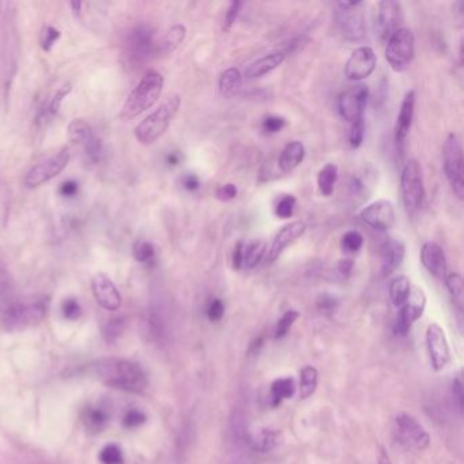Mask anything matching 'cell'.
I'll use <instances>...</instances> for the list:
<instances>
[{
  "instance_id": "cell-1",
  "label": "cell",
  "mask_w": 464,
  "mask_h": 464,
  "mask_svg": "<svg viewBox=\"0 0 464 464\" xmlns=\"http://www.w3.org/2000/svg\"><path fill=\"white\" fill-rule=\"evenodd\" d=\"M94 376L109 387L129 393H142L147 387V377L142 368L131 361L104 358L90 366Z\"/></svg>"
},
{
  "instance_id": "cell-2",
  "label": "cell",
  "mask_w": 464,
  "mask_h": 464,
  "mask_svg": "<svg viewBox=\"0 0 464 464\" xmlns=\"http://www.w3.org/2000/svg\"><path fill=\"white\" fill-rule=\"evenodd\" d=\"M162 89L164 76L155 69L147 71L130 93L126 104L122 108L120 118L126 122L133 120L144 111L150 109L158 101Z\"/></svg>"
},
{
  "instance_id": "cell-3",
  "label": "cell",
  "mask_w": 464,
  "mask_h": 464,
  "mask_svg": "<svg viewBox=\"0 0 464 464\" xmlns=\"http://www.w3.org/2000/svg\"><path fill=\"white\" fill-rule=\"evenodd\" d=\"M181 107V97L179 94L168 98L162 105H159L151 115H148L143 122L135 127V136L142 144H151L157 142L177 115Z\"/></svg>"
},
{
  "instance_id": "cell-4",
  "label": "cell",
  "mask_w": 464,
  "mask_h": 464,
  "mask_svg": "<svg viewBox=\"0 0 464 464\" xmlns=\"http://www.w3.org/2000/svg\"><path fill=\"white\" fill-rule=\"evenodd\" d=\"M0 323L5 330H15L23 323V302L18 298L14 279L0 261Z\"/></svg>"
},
{
  "instance_id": "cell-5",
  "label": "cell",
  "mask_w": 464,
  "mask_h": 464,
  "mask_svg": "<svg viewBox=\"0 0 464 464\" xmlns=\"http://www.w3.org/2000/svg\"><path fill=\"white\" fill-rule=\"evenodd\" d=\"M444 172L450 186L459 200H463V146L456 133H450L443 147Z\"/></svg>"
},
{
  "instance_id": "cell-6",
  "label": "cell",
  "mask_w": 464,
  "mask_h": 464,
  "mask_svg": "<svg viewBox=\"0 0 464 464\" xmlns=\"http://www.w3.org/2000/svg\"><path fill=\"white\" fill-rule=\"evenodd\" d=\"M400 191L406 208L415 212L422 207L425 199V186L422 169L417 159H410L400 175Z\"/></svg>"
},
{
  "instance_id": "cell-7",
  "label": "cell",
  "mask_w": 464,
  "mask_h": 464,
  "mask_svg": "<svg viewBox=\"0 0 464 464\" xmlns=\"http://www.w3.org/2000/svg\"><path fill=\"white\" fill-rule=\"evenodd\" d=\"M415 54V38L410 29L399 27L390 38L386 45V59L391 68L397 72L404 71L411 65Z\"/></svg>"
},
{
  "instance_id": "cell-8",
  "label": "cell",
  "mask_w": 464,
  "mask_h": 464,
  "mask_svg": "<svg viewBox=\"0 0 464 464\" xmlns=\"http://www.w3.org/2000/svg\"><path fill=\"white\" fill-rule=\"evenodd\" d=\"M155 32L153 26L142 22L129 33L126 51L133 65H142L155 56Z\"/></svg>"
},
{
  "instance_id": "cell-9",
  "label": "cell",
  "mask_w": 464,
  "mask_h": 464,
  "mask_svg": "<svg viewBox=\"0 0 464 464\" xmlns=\"http://www.w3.org/2000/svg\"><path fill=\"white\" fill-rule=\"evenodd\" d=\"M364 1L338 3V23L343 37L349 41H360L365 37V16L361 7Z\"/></svg>"
},
{
  "instance_id": "cell-10",
  "label": "cell",
  "mask_w": 464,
  "mask_h": 464,
  "mask_svg": "<svg viewBox=\"0 0 464 464\" xmlns=\"http://www.w3.org/2000/svg\"><path fill=\"white\" fill-rule=\"evenodd\" d=\"M68 162H69V153H68V148L65 147L58 154L34 165L26 173L23 183L27 188L40 187L44 183H48L49 180L59 176L66 169Z\"/></svg>"
},
{
  "instance_id": "cell-11",
  "label": "cell",
  "mask_w": 464,
  "mask_h": 464,
  "mask_svg": "<svg viewBox=\"0 0 464 464\" xmlns=\"http://www.w3.org/2000/svg\"><path fill=\"white\" fill-rule=\"evenodd\" d=\"M368 98H369V89L365 85H355L347 89L340 94L338 101L340 116L349 123H354L357 120L364 119Z\"/></svg>"
},
{
  "instance_id": "cell-12",
  "label": "cell",
  "mask_w": 464,
  "mask_h": 464,
  "mask_svg": "<svg viewBox=\"0 0 464 464\" xmlns=\"http://www.w3.org/2000/svg\"><path fill=\"white\" fill-rule=\"evenodd\" d=\"M397 434L399 441L408 450L423 451L429 447L430 437L418 421L407 414L397 417Z\"/></svg>"
},
{
  "instance_id": "cell-13",
  "label": "cell",
  "mask_w": 464,
  "mask_h": 464,
  "mask_svg": "<svg viewBox=\"0 0 464 464\" xmlns=\"http://www.w3.org/2000/svg\"><path fill=\"white\" fill-rule=\"evenodd\" d=\"M361 219L379 232H388L395 225V207L390 200H376L361 211Z\"/></svg>"
},
{
  "instance_id": "cell-14",
  "label": "cell",
  "mask_w": 464,
  "mask_h": 464,
  "mask_svg": "<svg viewBox=\"0 0 464 464\" xmlns=\"http://www.w3.org/2000/svg\"><path fill=\"white\" fill-rule=\"evenodd\" d=\"M425 305H426V296L423 290L419 287H412L407 301L401 305L398 322L395 326V332L401 336L407 335L412 323L422 316Z\"/></svg>"
},
{
  "instance_id": "cell-15",
  "label": "cell",
  "mask_w": 464,
  "mask_h": 464,
  "mask_svg": "<svg viewBox=\"0 0 464 464\" xmlns=\"http://www.w3.org/2000/svg\"><path fill=\"white\" fill-rule=\"evenodd\" d=\"M377 66V56L371 47H360L351 52L344 66L349 80H362L372 75Z\"/></svg>"
},
{
  "instance_id": "cell-16",
  "label": "cell",
  "mask_w": 464,
  "mask_h": 464,
  "mask_svg": "<svg viewBox=\"0 0 464 464\" xmlns=\"http://www.w3.org/2000/svg\"><path fill=\"white\" fill-rule=\"evenodd\" d=\"M426 343L432 365L436 371H443L451 362V351L444 330L439 324H430L426 331Z\"/></svg>"
},
{
  "instance_id": "cell-17",
  "label": "cell",
  "mask_w": 464,
  "mask_h": 464,
  "mask_svg": "<svg viewBox=\"0 0 464 464\" xmlns=\"http://www.w3.org/2000/svg\"><path fill=\"white\" fill-rule=\"evenodd\" d=\"M305 230L307 225L302 221H293L280 228L276 236L274 237L271 247L265 252V261L268 263H274L290 244H293L305 233Z\"/></svg>"
},
{
  "instance_id": "cell-18",
  "label": "cell",
  "mask_w": 464,
  "mask_h": 464,
  "mask_svg": "<svg viewBox=\"0 0 464 464\" xmlns=\"http://www.w3.org/2000/svg\"><path fill=\"white\" fill-rule=\"evenodd\" d=\"M91 290L96 301L107 311H118L122 307V296L112 279L100 272L91 280Z\"/></svg>"
},
{
  "instance_id": "cell-19",
  "label": "cell",
  "mask_w": 464,
  "mask_h": 464,
  "mask_svg": "<svg viewBox=\"0 0 464 464\" xmlns=\"http://www.w3.org/2000/svg\"><path fill=\"white\" fill-rule=\"evenodd\" d=\"M401 18V4L394 0L380 1L377 4L376 29L382 41H387L390 36L399 29Z\"/></svg>"
},
{
  "instance_id": "cell-20",
  "label": "cell",
  "mask_w": 464,
  "mask_h": 464,
  "mask_svg": "<svg viewBox=\"0 0 464 464\" xmlns=\"http://www.w3.org/2000/svg\"><path fill=\"white\" fill-rule=\"evenodd\" d=\"M421 263L437 279H445L448 263L444 250L434 241H428L421 248Z\"/></svg>"
},
{
  "instance_id": "cell-21",
  "label": "cell",
  "mask_w": 464,
  "mask_h": 464,
  "mask_svg": "<svg viewBox=\"0 0 464 464\" xmlns=\"http://www.w3.org/2000/svg\"><path fill=\"white\" fill-rule=\"evenodd\" d=\"M406 247L404 244L397 240L390 239L387 240L380 248V275L382 278H387L398 269L399 265L404 261Z\"/></svg>"
},
{
  "instance_id": "cell-22",
  "label": "cell",
  "mask_w": 464,
  "mask_h": 464,
  "mask_svg": "<svg viewBox=\"0 0 464 464\" xmlns=\"http://www.w3.org/2000/svg\"><path fill=\"white\" fill-rule=\"evenodd\" d=\"M414 108H415V91L408 90L400 104L395 126V139L398 143H403L410 133L411 123L414 119Z\"/></svg>"
},
{
  "instance_id": "cell-23",
  "label": "cell",
  "mask_w": 464,
  "mask_h": 464,
  "mask_svg": "<svg viewBox=\"0 0 464 464\" xmlns=\"http://www.w3.org/2000/svg\"><path fill=\"white\" fill-rule=\"evenodd\" d=\"M305 146L300 140L289 142L280 151L278 164L283 173L293 172L305 158Z\"/></svg>"
},
{
  "instance_id": "cell-24",
  "label": "cell",
  "mask_w": 464,
  "mask_h": 464,
  "mask_svg": "<svg viewBox=\"0 0 464 464\" xmlns=\"http://www.w3.org/2000/svg\"><path fill=\"white\" fill-rule=\"evenodd\" d=\"M187 36V27L181 23L172 26L164 37L155 44V56H168L173 54Z\"/></svg>"
},
{
  "instance_id": "cell-25",
  "label": "cell",
  "mask_w": 464,
  "mask_h": 464,
  "mask_svg": "<svg viewBox=\"0 0 464 464\" xmlns=\"http://www.w3.org/2000/svg\"><path fill=\"white\" fill-rule=\"evenodd\" d=\"M285 55L282 52H272L269 55H265V58L256 60L251 66L247 67L245 69V76L248 79H256L261 78L265 74H269L275 68L280 66L285 62Z\"/></svg>"
},
{
  "instance_id": "cell-26",
  "label": "cell",
  "mask_w": 464,
  "mask_h": 464,
  "mask_svg": "<svg viewBox=\"0 0 464 464\" xmlns=\"http://www.w3.org/2000/svg\"><path fill=\"white\" fill-rule=\"evenodd\" d=\"M241 85H243V75L239 68L230 67L221 72L218 86L222 97L225 98L234 97L240 91Z\"/></svg>"
},
{
  "instance_id": "cell-27",
  "label": "cell",
  "mask_w": 464,
  "mask_h": 464,
  "mask_svg": "<svg viewBox=\"0 0 464 464\" xmlns=\"http://www.w3.org/2000/svg\"><path fill=\"white\" fill-rule=\"evenodd\" d=\"M49 307V300L48 298H37L30 302H23V323L26 324H34L41 322Z\"/></svg>"
},
{
  "instance_id": "cell-28",
  "label": "cell",
  "mask_w": 464,
  "mask_h": 464,
  "mask_svg": "<svg viewBox=\"0 0 464 464\" xmlns=\"http://www.w3.org/2000/svg\"><path fill=\"white\" fill-rule=\"evenodd\" d=\"M338 180V166L335 164L324 165L318 173V186L323 197H331Z\"/></svg>"
},
{
  "instance_id": "cell-29",
  "label": "cell",
  "mask_w": 464,
  "mask_h": 464,
  "mask_svg": "<svg viewBox=\"0 0 464 464\" xmlns=\"http://www.w3.org/2000/svg\"><path fill=\"white\" fill-rule=\"evenodd\" d=\"M68 136L72 143L83 146L94 137L90 124L82 119H75L68 124Z\"/></svg>"
},
{
  "instance_id": "cell-30",
  "label": "cell",
  "mask_w": 464,
  "mask_h": 464,
  "mask_svg": "<svg viewBox=\"0 0 464 464\" xmlns=\"http://www.w3.org/2000/svg\"><path fill=\"white\" fill-rule=\"evenodd\" d=\"M319 373L313 366H305L300 372V398L308 399L316 391Z\"/></svg>"
},
{
  "instance_id": "cell-31",
  "label": "cell",
  "mask_w": 464,
  "mask_h": 464,
  "mask_svg": "<svg viewBox=\"0 0 464 464\" xmlns=\"http://www.w3.org/2000/svg\"><path fill=\"white\" fill-rule=\"evenodd\" d=\"M411 291V282L407 276L400 275L398 278H395L391 285H390V297L393 300V304L395 307H401Z\"/></svg>"
},
{
  "instance_id": "cell-32",
  "label": "cell",
  "mask_w": 464,
  "mask_h": 464,
  "mask_svg": "<svg viewBox=\"0 0 464 464\" xmlns=\"http://www.w3.org/2000/svg\"><path fill=\"white\" fill-rule=\"evenodd\" d=\"M296 393L294 380L291 377L278 379L271 386V398L274 406H278L283 399L291 398Z\"/></svg>"
},
{
  "instance_id": "cell-33",
  "label": "cell",
  "mask_w": 464,
  "mask_h": 464,
  "mask_svg": "<svg viewBox=\"0 0 464 464\" xmlns=\"http://www.w3.org/2000/svg\"><path fill=\"white\" fill-rule=\"evenodd\" d=\"M267 248L265 243L262 241H254L250 244H244V259H243V268H254L262 262L265 258Z\"/></svg>"
},
{
  "instance_id": "cell-34",
  "label": "cell",
  "mask_w": 464,
  "mask_h": 464,
  "mask_svg": "<svg viewBox=\"0 0 464 464\" xmlns=\"http://www.w3.org/2000/svg\"><path fill=\"white\" fill-rule=\"evenodd\" d=\"M445 285L454 304L462 311L464 307L463 278L459 272H451L445 276Z\"/></svg>"
},
{
  "instance_id": "cell-35",
  "label": "cell",
  "mask_w": 464,
  "mask_h": 464,
  "mask_svg": "<svg viewBox=\"0 0 464 464\" xmlns=\"http://www.w3.org/2000/svg\"><path fill=\"white\" fill-rule=\"evenodd\" d=\"M127 329V318L119 316L108 320V323L102 329V336L108 343L116 342Z\"/></svg>"
},
{
  "instance_id": "cell-36",
  "label": "cell",
  "mask_w": 464,
  "mask_h": 464,
  "mask_svg": "<svg viewBox=\"0 0 464 464\" xmlns=\"http://www.w3.org/2000/svg\"><path fill=\"white\" fill-rule=\"evenodd\" d=\"M133 258L139 263H150L155 258V247L146 240H139L133 244Z\"/></svg>"
},
{
  "instance_id": "cell-37",
  "label": "cell",
  "mask_w": 464,
  "mask_h": 464,
  "mask_svg": "<svg viewBox=\"0 0 464 464\" xmlns=\"http://www.w3.org/2000/svg\"><path fill=\"white\" fill-rule=\"evenodd\" d=\"M364 245V236L358 230H349L343 234L340 247L344 254H357Z\"/></svg>"
},
{
  "instance_id": "cell-38",
  "label": "cell",
  "mask_w": 464,
  "mask_h": 464,
  "mask_svg": "<svg viewBox=\"0 0 464 464\" xmlns=\"http://www.w3.org/2000/svg\"><path fill=\"white\" fill-rule=\"evenodd\" d=\"M278 443V433L272 432L269 429H263L255 439H254V447L256 451L265 454L271 451Z\"/></svg>"
},
{
  "instance_id": "cell-39",
  "label": "cell",
  "mask_w": 464,
  "mask_h": 464,
  "mask_svg": "<svg viewBox=\"0 0 464 464\" xmlns=\"http://www.w3.org/2000/svg\"><path fill=\"white\" fill-rule=\"evenodd\" d=\"M300 318V313L297 311H287L278 322L275 329V339H282L287 335L291 326L296 323V320Z\"/></svg>"
},
{
  "instance_id": "cell-40",
  "label": "cell",
  "mask_w": 464,
  "mask_h": 464,
  "mask_svg": "<svg viewBox=\"0 0 464 464\" xmlns=\"http://www.w3.org/2000/svg\"><path fill=\"white\" fill-rule=\"evenodd\" d=\"M100 461L102 464H123L124 458L122 450L116 444H109L107 445L101 454H100Z\"/></svg>"
},
{
  "instance_id": "cell-41",
  "label": "cell",
  "mask_w": 464,
  "mask_h": 464,
  "mask_svg": "<svg viewBox=\"0 0 464 464\" xmlns=\"http://www.w3.org/2000/svg\"><path fill=\"white\" fill-rule=\"evenodd\" d=\"M296 204H297V199L293 195H285L282 199L278 201V204L275 207V214L282 219H287V218L293 217L294 210H296Z\"/></svg>"
},
{
  "instance_id": "cell-42",
  "label": "cell",
  "mask_w": 464,
  "mask_h": 464,
  "mask_svg": "<svg viewBox=\"0 0 464 464\" xmlns=\"http://www.w3.org/2000/svg\"><path fill=\"white\" fill-rule=\"evenodd\" d=\"M60 38V32L54 27V26H45L41 32V37H40V44H41V48L45 51V52H49L54 45L56 44V41Z\"/></svg>"
},
{
  "instance_id": "cell-43",
  "label": "cell",
  "mask_w": 464,
  "mask_h": 464,
  "mask_svg": "<svg viewBox=\"0 0 464 464\" xmlns=\"http://www.w3.org/2000/svg\"><path fill=\"white\" fill-rule=\"evenodd\" d=\"M364 136H365V120L361 119V120L351 123L350 135H349L350 146L353 148H358L364 142Z\"/></svg>"
},
{
  "instance_id": "cell-44",
  "label": "cell",
  "mask_w": 464,
  "mask_h": 464,
  "mask_svg": "<svg viewBox=\"0 0 464 464\" xmlns=\"http://www.w3.org/2000/svg\"><path fill=\"white\" fill-rule=\"evenodd\" d=\"M71 89H72V87H71V83H66L63 87H60V89L56 91V94L54 96L52 101L49 102V107H48V109H47V115L55 116V115L59 112L60 105H62L63 100H65L67 96L69 94Z\"/></svg>"
},
{
  "instance_id": "cell-45",
  "label": "cell",
  "mask_w": 464,
  "mask_h": 464,
  "mask_svg": "<svg viewBox=\"0 0 464 464\" xmlns=\"http://www.w3.org/2000/svg\"><path fill=\"white\" fill-rule=\"evenodd\" d=\"M243 5H244V3H243V1H239V0H234V1H232V3L229 4L228 11H226V15H225L223 30H229V29L234 25V22H236V19H237V16H239V14H240Z\"/></svg>"
},
{
  "instance_id": "cell-46",
  "label": "cell",
  "mask_w": 464,
  "mask_h": 464,
  "mask_svg": "<svg viewBox=\"0 0 464 464\" xmlns=\"http://www.w3.org/2000/svg\"><path fill=\"white\" fill-rule=\"evenodd\" d=\"M87 426L96 430H101L107 423V414L102 410H90L86 417Z\"/></svg>"
},
{
  "instance_id": "cell-47",
  "label": "cell",
  "mask_w": 464,
  "mask_h": 464,
  "mask_svg": "<svg viewBox=\"0 0 464 464\" xmlns=\"http://www.w3.org/2000/svg\"><path fill=\"white\" fill-rule=\"evenodd\" d=\"M311 41V38L309 37H307V36H298V37H296V38H293V40H290L289 43H286L282 48H283V51H279V52H282L285 56L287 55V54H294V52H298L300 49H302V48H305L307 45H308V43Z\"/></svg>"
},
{
  "instance_id": "cell-48",
  "label": "cell",
  "mask_w": 464,
  "mask_h": 464,
  "mask_svg": "<svg viewBox=\"0 0 464 464\" xmlns=\"http://www.w3.org/2000/svg\"><path fill=\"white\" fill-rule=\"evenodd\" d=\"M286 126V120L280 116H268L263 120L262 129L267 133H279Z\"/></svg>"
},
{
  "instance_id": "cell-49",
  "label": "cell",
  "mask_w": 464,
  "mask_h": 464,
  "mask_svg": "<svg viewBox=\"0 0 464 464\" xmlns=\"http://www.w3.org/2000/svg\"><path fill=\"white\" fill-rule=\"evenodd\" d=\"M225 313V305L221 300H212L211 304L207 308V316L211 322H219L223 318Z\"/></svg>"
},
{
  "instance_id": "cell-50",
  "label": "cell",
  "mask_w": 464,
  "mask_h": 464,
  "mask_svg": "<svg viewBox=\"0 0 464 464\" xmlns=\"http://www.w3.org/2000/svg\"><path fill=\"white\" fill-rule=\"evenodd\" d=\"M236 197H237V187L232 183L221 186L215 192V198L221 201H230Z\"/></svg>"
},
{
  "instance_id": "cell-51",
  "label": "cell",
  "mask_w": 464,
  "mask_h": 464,
  "mask_svg": "<svg viewBox=\"0 0 464 464\" xmlns=\"http://www.w3.org/2000/svg\"><path fill=\"white\" fill-rule=\"evenodd\" d=\"M63 315L68 320H76L80 316V307L76 300L68 298L63 302Z\"/></svg>"
},
{
  "instance_id": "cell-52",
  "label": "cell",
  "mask_w": 464,
  "mask_h": 464,
  "mask_svg": "<svg viewBox=\"0 0 464 464\" xmlns=\"http://www.w3.org/2000/svg\"><path fill=\"white\" fill-rule=\"evenodd\" d=\"M86 154L91 161H98L101 154H102V143L100 139H97L96 136L85 146Z\"/></svg>"
},
{
  "instance_id": "cell-53",
  "label": "cell",
  "mask_w": 464,
  "mask_h": 464,
  "mask_svg": "<svg viewBox=\"0 0 464 464\" xmlns=\"http://www.w3.org/2000/svg\"><path fill=\"white\" fill-rule=\"evenodd\" d=\"M144 421H146V415L139 410H130L124 417V425L127 428L140 426L142 423H144Z\"/></svg>"
},
{
  "instance_id": "cell-54",
  "label": "cell",
  "mask_w": 464,
  "mask_h": 464,
  "mask_svg": "<svg viewBox=\"0 0 464 464\" xmlns=\"http://www.w3.org/2000/svg\"><path fill=\"white\" fill-rule=\"evenodd\" d=\"M316 304L322 312H332L338 307V300L330 294H320Z\"/></svg>"
},
{
  "instance_id": "cell-55",
  "label": "cell",
  "mask_w": 464,
  "mask_h": 464,
  "mask_svg": "<svg viewBox=\"0 0 464 464\" xmlns=\"http://www.w3.org/2000/svg\"><path fill=\"white\" fill-rule=\"evenodd\" d=\"M452 397H454V400L458 406V410L462 412L464 407V394L463 383H462L461 377H458L452 384Z\"/></svg>"
},
{
  "instance_id": "cell-56",
  "label": "cell",
  "mask_w": 464,
  "mask_h": 464,
  "mask_svg": "<svg viewBox=\"0 0 464 464\" xmlns=\"http://www.w3.org/2000/svg\"><path fill=\"white\" fill-rule=\"evenodd\" d=\"M244 244L243 241L237 243V245L234 247L233 251V256H232V262H233V268L234 269H241L243 268V259H244Z\"/></svg>"
},
{
  "instance_id": "cell-57",
  "label": "cell",
  "mask_w": 464,
  "mask_h": 464,
  "mask_svg": "<svg viewBox=\"0 0 464 464\" xmlns=\"http://www.w3.org/2000/svg\"><path fill=\"white\" fill-rule=\"evenodd\" d=\"M78 190H79V184L74 180H68V181L62 184L60 194L66 198H74L78 194Z\"/></svg>"
},
{
  "instance_id": "cell-58",
  "label": "cell",
  "mask_w": 464,
  "mask_h": 464,
  "mask_svg": "<svg viewBox=\"0 0 464 464\" xmlns=\"http://www.w3.org/2000/svg\"><path fill=\"white\" fill-rule=\"evenodd\" d=\"M181 184L187 191H197L199 190L200 181L199 179L195 175H186L181 179Z\"/></svg>"
},
{
  "instance_id": "cell-59",
  "label": "cell",
  "mask_w": 464,
  "mask_h": 464,
  "mask_svg": "<svg viewBox=\"0 0 464 464\" xmlns=\"http://www.w3.org/2000/svg\"><path fill=\"white\" fill-rule=\"evenodd\" d=\"M353 261L350 259H344V261H340L339 262V265H338V269L339 272L343 275V276H349L351 269H353Z\"/></svg>"
},
{
  "instance_id": "cell-60",
  "label": "cell",
  "mask_w": 464,
  "mask_h": 464,
  "mask_svg": "<svg viewBox=\"0 0 464 464\" xmlns=\"http://www.w3.org/2000/svg\"><path fill=\"white\" fill-rule=\"evenodd\" d=\"M379 464H393L391 463V458L388 456L384 447H382V445H379Z\"/></svg>"
},
{
  "instance_id": "cell-61",
  "label": "cell",
  "mask_w": 464,
  "mask_h": 464,
  "mask_svg": "<svg viewBox=\"0 0 464 464\" xmlns=\"http://www.w3.org/2000/svg\"><path fill=\"white\" fill-rule=\"evenodd\" d=\"M69 5H71V8H72V11H74L75 15L80 14V8H82V3L80 1H71Z\"/></svg>"
},
{
  "instance_id": "cell-62",
  "label": "cell",
  "mask_w": 464,
  "mask_h": 464,
  "mask_svg": "<svg viewBox=\"0 0 464 464\" xmlns=\"http://www.w3.org/2000/svg\"><path fill=\"white\" fill-rule=\"evenodd\" d=\"M179 155L177 154H175V153H172V154H169L168 155V158H166V161H168V164L169 165H177L179 164Z\"/></svg>"
}]
</instances>
